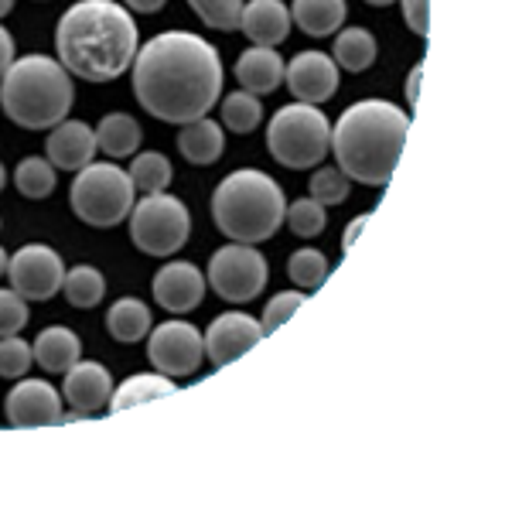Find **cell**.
I'll list each match as a JSON object with an SVG mask.
<instances>
[{"label":"cell","mask_w":512,"mask_h":512,"mask_svg":"<svg viewBox=\"0 0 512 512\" xmlns=\"http://www.w3.org/2000/svg\"><path fill=\"white\" fill-rule=\"evenodd\" d=\"M55 48L69 76L113 82L137 59V24L127 7L113 0H79L62 14Z\"/></svg>","instance_id":"cell-2"},{"label":"cell","mask_w":512,"mask_h":512,"mask_svg":"<svg viewBox=\"0 0 512 512\" xmlns=\"http://www.w3.org/2000/svg\"><path fill=\"white\" fill-rule=\"evenodd\" d=\"M14 185L24 198H48L55 192V168L45 158H24L14 171Z\"/></svg>","instance_id":"cell-31"},{"label":"cell","mask_w":512,"mask_h":512,"mask_svg":"<svg viewBox=\"0 0 512 512\" xmlns=\"http://www.w3.org/2000/svg\"><path fill=\"white\" fill-rule=\"evenodd\" d=\"M410 117L386 99H359L332 127L338 171L359 185H386L400 164Z\"/></svg>","instance_id":"cell-3"},{"label":"cell","mask_w":512,"mask_h":512,"mask_svg":"<svg viewBox=\"0 0 512 512\" xmlns=\"http://www.w3.org/2000/svg\"><path fill=\"white\" fill-rule=\"evenodd\" d=\"M106 328H110V335L117 342L134 345L151 335V308L144 301H137V297H120L110 308V315H106Z\"/></svg>","instance_id":"cell-25"},{"label":"cell","mask_w":512,"mask_h":512,"mask_svg":"<svg viewBox=\"0 0 512 512\" xmlns=\"http://www.w3.org/2000/svg\"><path fill=\"white\" fill-rule=\"evenodd\" d=\"M209 284L222 301L246 304L267 287V260L250 243L219 246L209 260Z\"/></svg>","instance_id":"cell-9"},{"label":"cell","mask_w":512,"mask_h":512,"mask_svg":"<svg viewBox=\"0 0 512 512\" xmlns=\"http://www.w3.org/2000/svg\"><path fill=\"white\" fill-rule=\"evenodd\" d=\"M178 151L188 164H216L226 151V134L216 120L202 117L181 127L178 134Z\"/></svg>","instance_id":"cell-21"},{"label":"cell","mask_w":512,"mask_h":512,"mask_svg":"<svg viewBox=\"0 0 512 512\" xmlns=\"http://www.w3.org/2000/svg\"><path fill=\"white\" fill-rule=\"evenodd\" d=\"M4 414H7V424L18 427V431L62 424V396L55 393V386L45 383V379L21 376V383L7 393Z\"/></svg>","instance_id":"cell-12"},{"label":"cell","mask_w":512,"mask_h":512,"mask_svg":"<svg viewBox=\"0 0 512 512\" xmlns=\"http://www.w3.org/2000/svg\"><path fill=\"white\" fill-rule=\"evenodd\" d=\"M403 7V21L414 31L417 38L431 35V0H400Z\"/></svg>","instance_id":"cell-38"},{"label":"cell","mask_w":512,"mask_h":512,"mask_svg":"<svg viewBox=\"0 0 512 512\" xmlns=\"http://www.w3.org/2000/svg\"><path fill=\"white\" fill-rule=\"evenodd\" d=\"M72 89L69 69L52 55H21L0 79V106L24 130H52L69 117Z\"/></svg>","instance_id":"cell-4"},{"label":"cell","mask_w":512,"mask_h":512,"mask_svg":"<svg viewBox=\"0 0 512 512\" xmlns=\"http://www.w3.org/2000/svg\"><path fill=\"white\" fill-rule=\"evenodd\" d=\"M178 393V383H171V376L164 373H137L113 390L110 396V414H123V410H134L140 403H154L161 396Z\"/></svg>","instance_id":"cell-22"},{"label":"cell","mask_w":512,"mask_h":512,"mask_svg":"<svg viewBox=\"0 0 512 512\" xmlns=\"http://www.w3.org/2000/svg\"><path fill=\"white\" fill-rule=\"evenodd\" d=\"M291 21L311 38H328L345 24V0H294Z\"/></svg>","instance_id":"cell-23"},{"label":"cell","mask_w":512,"mask_h":512,"mask_svg":"<svg viewBox=\"0 0 512 512\" xmlns=\"http://www.w3.org/2000/svg\"><path fill=\"white\" fill-rule=\"evenodd\" d=\"M7 263H11V256L4 253V246H0V277L7 274Z\"/></svg>","instance_id":"cell-43"},{"label":"cell","mask_w":512,"mask_h":512,"mask_svg":"<svg viewBox=\"0 0 512 512\" xmlns=\"http://www.w3.org/2000/svg\"><path fill=\"white\" fill-rule=\"evenodd\" d=\"M284 222L291 226V233H294V236H301V239L321 236V233H325V226H328L325 205L315 202V198H297V202L287 205Z\"/></svg>","instance_id":"cell-32"},{"label":"cell","mask_w":512,"mask_h":512,"mask_svg":"<svg viewBox=\"0 0 512 512\" xmlns=\"http://www.w3.org/2000/svg\"><path fill=\"white\" fill-rule=\"evenodd\" d=\"M335 65L349 72H366L376 62V38L366 28H345L338 31L335 48H332Z\"/></svg>","instance_id":"cell-26"},{"label":"cell","mask_w":512,"mask_h":512,"mask_svg":"<svg viewBox=\"0 0 512 512\" xmlns=\"http://www.w3.org/2000/svg\"><path fill=\"white\" fill-rule=\"evenodd\" d=\"M130 181H134V188H140V192H147V195H154V192H164V188L171 185V161L164 158V154L158 151H144V154H137V161L130 164Z\"/></svg>","instance_id":"cell-28"},{"label":"cell","mask_w":512,"mask_h":512,"mask_svg":"<svg viewBox=\"0 0 512 512\" xmlns=\"http://www.w3.org/2000/svg\"><path fill=\"white\" fill-rule=\"evenodd\" d=\"M28 325V301L14 291H0V338L18 335Z\"/></svg>","instance_id":"cell-37"},{"label":"cell","mask_w":512,"mask_h":512,"mask_svg":"<svg viewBox=\"0 0 512 512\" xmlns=\"http://www.w3.org/2000/svg\"><path fill=\"white\" fill-rule=\"evenodd\" d=\"M11 287L24 301H48L62 291L65 284V263L62 256L45 243H28L7 263Z\"/></svg>","instance_id":"cell-10"},{"label":"cell","mask_w":512,"mask_h":512,"mask_svg":"<svg viewBox=\"0 0 512 512\" xmlns=\"http://www.w3.org/2000/svg\"><path fill=\"white\" fill-rule=\"evenodd\" d=\"M62 396L69 400V407L76 414L89 417L96 410H103L113 396V376L103 362H86L79 359L72 369H65V383H62Z\"/></svg>","instance_id":"cell-16"},{"label":"cell","mask_w":512,"mask_h":512,"mask_svg":"<svg viewBox=\"0 0 512 512\" xmlns=\"http://www.w3.org/2000/svg\"><path fill=\"white\" fill-rule=\"evenodd\" d=\"M287 198L280 185L263 171L243 168L219 181L212 192V219L216 229L233 243H263L284 226Z\"/></svg>","instance_id":"cell-5"},{"label":"cell","mask_w":512,"mask_h":512,"mask_svg":"<svg viewBox=\"0 0 512 512\" xmlns=\"http://www.w3.org/2000/svg\"><path fill=\"white\" fill-rule=\"evenodd\" d=\"M65 297H69L72 308H96L99 301H103L106 294V280L99 274L96 267H89V263H79V267L65 270V284H62Z\"/></svg>","instance_id":"cell-27"},{"label":"cell","mask_w":512,"mask_h":512,"mask_svg":"<svg viewBox=\"0 0 512 512\" xmlns=\"http://www.w3.org/2000/svg\"><path fill=\"white\" fill-rule=\"evenodd\" d=\"M4 185H7V171H4V164H0V192H4Z\"/></svg>","instance_id":"cell-46"},{"label":"cell","mask_w":512,"mask_h":512,"mask_svg":"<svg viewBox=\"0 0 512 512\" xmlns=\"http://www.w3.org/2000/svg\"><path fill=\"white\" fill-rule=\"evenodd\" d=\"M140 140H144L140 123L134 117H127V113H110L96 127V147L106 158H130L140 147Z\"/></svg>","instance_id":"cell-24"},{"label":"cell","mask_w":512,"mask_h":512,"mask_svg":"<svg viewBox=\"0 0 512 512\" xmlns=\"http://www.w3.org/2000/svg\"><path fill=\"white\" fill-rule=\"evenodd\" d=\"M31 362H35V352H31V345L24 342V338H18V335L0 338V376L4 379L28 376Z\"/></svg>","instance_id":"cell-34"},{"label":"cell","mask_w":512,"mask_h":512,"mask_svg":"<svg viewBox=\"0 0 512 512\" xmlns=\"http://www.w3.org/2000/svg\"><path fill=\"white\" fill-rule=\"evenodd\" d=\"M164 4H168V0H127V7L137 14H158Z\"/></svg>","instance_id":"cell-41"},{"label":"cell","mask_w":512,"mask_h":512,"mask_svg":"<svg viewBox=\"0 0 512 512\" xmlns=\"http://www.w3.org/2000/svg\"><path fill=\"white\" fill-rule=\"evenodd\" d=\"M192 11L216 31H236L246 0H188Z\"/></svg>","instance_id":"cell-33"},{"label":"cell","mask_w":512,"mask_h":512,"mask_svg":"<svg viewBox=\"0 0 512 512\" xmlns=\"http://www.w3.org/2000/svg\"><path fill=\"white\" fill-rule=\"evenodd\" d=\"M308 192L321 205H342L345 198H349V178L338 168H318L315 175H311Z\"/></svg>","instance_id":"cell-35"},{"label":"cell","mask_w":512,"mask_h":512,"mask_svg":"<svg viewBox=\"0 0 512 512\" xmlns=\"http://www.w3.org/2000/svg\"><path fill=\"white\" fill-rule=\"evenodd\" d=\"M284 82L297 96V103L318 106L338 93V65L325 52H301L284 69Z\"/></svg>","instance_id":"cell-14"},{"label":"cell","mask_w":512,"mask_h":512,"mask_svg":"<svg viewBox=\"0 0 512 512\" xmlns=\"http://www.w3.org/2000/svg\"><path fill=\"white\" fill-rule=\"evenodd\" d=\"M263 120V106L260 99L253 93H246V89H239V93H229L222 99V123H226L233 134H250V130L260 127Z\"/></svg>","instance_id":"cell-29"},{"label":"cell","mask_w":512,"mask_h":512,"mask_svg":"<svg viewBox=\"0 0 512 512\" xmlns=\"http://www.w3.org/2000/svg\"><path fill=\"white\" fill-rule=\"evenodd\" d=\"M134 181L120 164H86L82 171H76L72 181V212L96 229H113L134 209Z\"/></svg>","instance_id":"cell-7"},{"label":"cell","mask_w":512,"mask_h":512,"mask_svg":"<svg viewBox=\"0 0 512 512\" xmlns=\"http://www.w3.org/2000/svg\"><path fill=\"white\" fill-rule=\"evenodd\" d=\"M420 76H424V65H414V69H410V76H407V99H410V106L417 103V86H420Z\"/></svg>","instance_id":"cell-42"},{"label":"cell","mask_w":512,"mask_h":512,"mask_svg":"<svg viewBox=\"0 0 512 512\" xmlns=\"http://www.w3.org/2000/svg\"><path fill=\"white\" fill-rule=\"evenodd\" d=\"M366 4H373V7H390V4H396V0H366Z\"/></svg>","instance_id":"cell-45"},{"label":"cell","mask_w":512,"mask_h":512,"mask_svg":"<svg viewBox=\"0 0 512 512\" xmlns=\"http://www.w3.org/2000/svg\"><path fill=\"white\" fill-rule=\"evenodd\" d=\"M328 260L321 250H297L291 260H287V277L297 284V291H318L321 284L328 280Z\"/></svg>","instance_id":"cell-30"},{"label":"cell","mask_w":512,"mask_h":512,"mask_svg":"<svg viewBox=\"0 0 512 512\" xmlns=\"http://www.w3.org/2000/svg\"><path fill=\"white\" fill-rule=\"evenodd\" d=\"M202 338H205V359L216 369H222V366H229V362H236L239 355L250 352L253 345H260L263 328H260V321L243 315V311H226V315H219L212 321L209 332Z\"/></svg>","instance_id":"cell-13"},{"label":"cell","mask_w":512,"mask_h":512,"mask_svg":"<svg viewBox=\"0 0 512 512\" xmlns=\"http://www.w3.org/2000/svg\"><path fill=\"white\" fill-rule=\"evenodd\" d=\"M11 62H14V38L7 35V28H0V79L11 69Z\"/></svg>","instance_id":"cell-39"},{"label":"cell","mask_w":512,"mask_h":512,"mask_svg":"<svg viewBox=\"0 0 512 512\" xmlns=\"http://www.w3.org/2000/svg\"><path fill=\"white\" fill-rule=\"evenodd\" d=\"M11 7H14V0H0V18H4V14H11Z\"/></svg>","instance_id":"cell-44"},{"label":"cell","mask_w":512,"mask_h":512,"mask_svg":"<svg viewBox=\"0 0 512 512\" xmlns=\"http://www.w3.org/2000/svg\"><path fill=\"white\" fill-rule=\"evenodd\" d=\"M48 161L62 171H82L86 164H93L96 147V130L86 127L82 120H62L59 127H52V137L45 140Z\"/></svg>","instance_id":"cell-17"},{"label":"cell","mask_w":512,"mask_h":512,"mask_svg":"<svg viewBox=\"0 0 512 512\" xmlns=\"http://www.w3.org/2000/svg\"><path fill=\"white\" fill-rule=\"evenodd\" d=\"M267 151L291 171H308L332 151V123L311 103L280 106L267 127Z\"/></svg>","instance_id":"cell-6"},{"label":"cell","mask_w":512,"mask_h":512,"mask_svg":"<svg viewBox=\"0 0 512 512\" xmlns=\"http://www.w3.org/2000/svg\"><path fill=\"white\" fill-rule=\"evenodd\" d=\"M304 301H308L304 291H280V294H274V301L263 308V318H260L263 335H270V332H277L280 325H287V321L294 318V311L301 308Z\"/></svg>","instance_id":"cell-36"},{"label":"cell","mask_w":512,"mask_h":512,"mask_svg":"<svg viewBox=\"0 0 512 512\" xmlns=\"http://www.w3.org/2000/svg\"><path fill=\"white\" fill-rule=\"evenodd\" d=\"M284 59L277 55V48H263L253 45L246 48L243 55L236 59V82L253 96H267L284 82Z\"/></svg>","instance_id":"cell-19"},{"label":"cell","mask_w":512,"mask_h":512,"mask_svg":"<svg viewBox=\"0 0 512 512\" xmlns=\"http://www.w3.org/2000/svg\"><path fill=\"white\" fill-rule=\"evenodd\" d=\"M130 239L147 256H171L188 243L192 216L185 202L168 192H154L130 209Z\"/></svg>","instance_id":"cell-8"},{"label":"cell","mask_w":512,"mask_h":512,"mask_svg":"<svg viewBox=\"0 0 512 512\" xmlns=\"http://www.w3.org/2000/svg\"><path fill=\"white\" fill-rule=\"evenodd\" d=\"M222 93V59L192 31L154 35L134 59V96L164 123L202 120Z\"/></svg>","instance_id":"cell-1"},{"label":"cell","mask_w":512,"mask_h":512,"mask_svg":"<svg viewBox=\"0 0 512 512\" xmlns=\"http://www.w3.org/2000/svg\"><path fill=\"white\" fill-rule=\"evenodd\" d=\"M205 297V277L195 263L171 260L154 274V301L171 315H188L202 304Z\"/></svg>","instance_id":"cell-15"},{"label":"cell","mask_w":512,"mask_h":512,"mask_svg":"<svg viewBox=\"0 0 512 512\" xmlns=\"http://www.w3.org/2000/svg\"><path fill=\"white\" fill-rule=\"evenodd\" d=\"M366 219H369V216H359V219H352V222H349V229H345V236H342V250H345V253H349L352 246H355V236L362 233V226H366Z\"/></svg>","instance_id":"cell-40"},{"label":"cell","mask_w":512,"mask_h":512,"mask_svg":"<svg viewBox=\"0 0 512 512\" xmlns=\"http://www.w3.org/2000/svg\"><path fill=\"white\" fill-rule=\"evenodd\" d=\"M31 352H35V362L45 373H65V369H72L82 359V342L72 328L52 325L35 338Z\"/></svg>","instance_id":"cell-20"},{"label":"cell","mask_w":512,"mask_h":512,"mask_svg":"<svg viewBox=\"0 0 512 512\" xmlns=\"http://www.w3.org/2000/svg\"><path fill=\"white\" fill-rule=\"evenodd\" d=\"M147 359L158 373L178 379L198 373V366L205 362V338L198 335L188 321H164L161 328L151 332L147 342Z\"/></svg>","instance_id":"cell-11"},{"label":"cell","mask_w":512,"mask_h":512,"mask_svg":"<svg viewBox=\"0 0 512 512\" xmlns=\"http://www.w3.org/2000/svg\"><path fill=\"white\" fill-rule=\"evenodd\" d=\"M239 31H246L253 45L277 48L291 35V11L284 7V0H250L239 14Z\"/></svg>","instance_id":"cell-18"}]
</instances>
